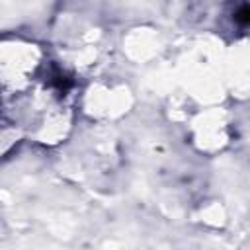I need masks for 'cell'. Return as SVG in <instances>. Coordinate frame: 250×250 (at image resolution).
I'll return each instance as SVG.
<instances>
[{
	"label": "cell",
	"mask_w": 250,
	"mask_h": 250,
	"mask_svg": "<svg viewBox=\"0 0 250 250\" xmlns=\"http://www.w3.org/2000/svg\"><path fill=\"white\" fill-rule=\"evenodd\" d=\"M234 20L238 21V23H250V4H246V6H242L236 14H234Z\"/></svg>",
	"instance_id": "obj_1"
}]
</instances>
